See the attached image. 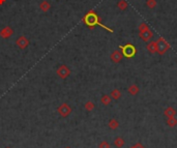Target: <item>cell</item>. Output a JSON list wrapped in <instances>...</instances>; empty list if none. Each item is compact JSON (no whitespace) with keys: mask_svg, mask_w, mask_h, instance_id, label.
I'll list each match as a JSON object with an SVG mask.
<instances>
[{"mask_svg":"<svg viewBox=\"0 0 177 148\" xmlns=\"http://www.w3.org/2000/svg\"><path fill=\"white\" fill-rule=\"evenodd\" d=\"M83 21L85 22V24L87 25L88 27H90V28H93V27L95 26V25H98V26L103 27L104 29L108 30L109 32H111V33H113V30L112 28H109V27L105 26V25H103L100 23V17L97 16V14L94 11H89L86 14V16L84 17V19H83Z\"/></svg>","mask_w":177,"mask_h":148,"instance_id":"cell-1","label":"cell"},{"mask_svg":"<svg viewBox=\"0 0 177 148\" xmlns=\"http://www.w3.org/2000/svg\"><path fill=\"white\" fill-rule=\"evenodd\" d=\"M155 42H156V53H158L160 55L166 54L171 48L170 44L163 36L158 37V41H155Z\"/></svg>","mask_w":177,"mask_h":148,"instance_id":"cell-2","label":"cell"},{"mask_svg":"<svg viewBox=\"0 0 177 148\" xmlns=\"http://www.w3.org/2000/svg\"><path fill=\"white\" fill-rule=\"evenodd\" d=\"M119 49L122 52L123 56L126 57V58H131V57H134L136 53H137V50H136L135 46L131 44H126L124 46H119Z\"/></svg>","mask_w":177,"mask_h":148,"instance_id":"cell-3","label":"cell"},{"mask_svg":"<svg viewBox=\"0 0 177 148\" xmlns=\"http://www.w3.org/2000/svg\"><path fill=\"white\" fill-rule=\"evenodd\" d=\"M56 74H57V76L60 78V79L64 80V79H66V78H69L70 76V67L66 66L65 64H62L57 69Z\"/></svg>","mask_w":177,"mask_h":148,"instance_id":"cell-4","label":"cell"},{"mask_svg":"<svg viewBox=\"0 0 177 148\" xmlns=\"http://www.w3.org/2000/svg\"><path fill=\"white\" fill-rule=\"evenodd\" d=\"M57 112L61 117H67V116H70V113H72V108H70L69 104L63 103V104H61L57 108Z\"/></svg>","mask_w":177,"mask_h":148,"instance_id":"cell-5","label":"cell"},{"mask_svg":"<svg viewBox=\"0 0 177 148\" xmlns=\"http://www.w3.org/2000/svg\"><path fill=\"white\" fill-rule=\"evenodd\" d=\"M122 58H123V54H122V52L119 51V50H115V51H113L110 55L111 61L114 62V63H119L121 60H122Z\"/></svg>","mask_w":177,"mask_h":148,"instance_id":"cell-6","label":"cell"},{"mask_svg":"<svg viewBox=\"0 0 177 148\" xmlns=\"http://www.w3.org/2000/svg\"><path fill=\"white\" fill-rule=\"evenodd\" d=\"M29 44H30L29 39H27V37L23 36V35L20 36V37H18V39L16 41V45H17V46L19 47L21 50L26 49V48L29 46Z\"/></svg>","mask_w":177,"mask_h":148,"instance_id":"cell-7","label":"cell"},{"mask_svg":"<svg viewBox=\"0 0 177 148\" xmlns=\"http://www.w3.org/2000/svg\"><path fill=\"white\" fill-rule=\"evenodd\" d=\"M12 34H14V30H12V27H9V26H5L4 28H2L0 30V36H1L2 39H9V37H11Z\"/></svg>","mask_w":177,"mask_h":148,"instance_id":"cell-8","label":"cell"},{"mask_svg":"<svg viewBox=\"0 0 177 148\" xmlns=\"http://www.w3.org/2000/svg\"><path fill=\"white\" fill-rule=\"evenodd\" d=\"M139 36H140V39H142L143 42H148L153 37V32L149 29V30H147V31L143 32V33H139Z\"/></svg>","mask_w":177,"mask_h":148,"instance_id":"cell-9","label":"cell"},{"mask_svg":"<svg viewBox=\"0 0 177 148\" xmlns=\"http://www.w3.org/2000/svg\"><path fill=\"white\" fill-rule=\"evenodd\" d=\"M176 115V110L173 107H168L164 111V116H166L167 118H170V117H175Z\"/></svg>","mask_w":177,"mask_h":148,"instance_id":"cell-10","label":"cell"},{"mask_svg":"<svg viewBox=\"0 0 177 148\" xmlns=\"http://www.w3.org/2000/svg\"><path fill=\"white\" fill-rule=\"evenodd\" d=\"M50 8H51V4L49 3V2L47 1V0H44V1H42L39 3V9L42 11L43 12H47L50 11Z\"/></svg>","mask_w":177,"mask_h":148,"instance_id":"cell-11","label":"cell"},{"mask_svg":"<svg viewBox=\"0 0 177 148\" xmlns=\"http://www.w3.org/2000/svg\"><path fill=\"white\" fill-rule=\"evenodd\" d=\"M128 91L131 95H137L139 93V91H140V88L138 87V85L131 84V86L128 88Z\"/></svg>","mask_w":177,"mask_h":148,"instance_id":"cell-12","label":"cell"},{"mask_svg":"<svg viewBox=\"0 0 177 148\" xmlns=\"http://www.w3.org/2000/svg\"><path fill=\"white\" fill-rule=\"evenodd\" d=\"M112 102V97L109 94H104L102 97H100V103L104 105V106H109Z\"/></svg>","mask_w":177,"mask_h":148,"instance_id":"cell-13","label":"cell"},{"mask_svg":"<svg viewBox=\"0 0 177 148\" xmlns=\"http://www.w3.org/2000/svg\"><path fill=\"white\" fill-rule=\"evenodd\" d=\"M146 49L148 50V52L150 54H154L156 53V42H150L147 44L146 46Z\"/></svg>","mask_w":177,"mask_h":148,"instance_id":"cell-14","label":"cell"},{"mask_svg":"<svg viewBox=\"0 0 177 148\" xmlns=\"http://www.w3.org/2000/svg\"><path fill=\"white\" fill-rule=\"evenodd\" d=\"M124 144H125L124 139H123V138H121V137H117L114 140V146L116 148H122L123 146H124Z\"/></svg>","mask_w":177,"mask_h":148,"instance_id":"cell-15","label":"cell"},{"mask_svg":"<svg viewBox=\"0 0 177 148\" xmlns=\"http://www.w3.org/2000/svg\"><path fill=\"white\" fill-rule=\"evenodd\" d=\"M110 96L112 97L113 99H119L121 97V91L119 89H113L110 93Z\"/></svg>","mask_w":177,"mask_h":148,"instance_id":"cell-16","label":"cell"},{"mask_svg":"<svg viewBox=\"0 0 177 148\" xmlns=\"http://www.w3.org/2000/svg\"><path fill=\"white\" fill-rule=\"evenodd\" d=\"M108 125L111 130H117L118 127H119V122H118V120H116V119H111L110 121H109Z\"/></svg>","mask_w":177,"mask_h":148,"instance_id":"cell-17","label":"cell"},{"mask_svg":"<svg viewBox=\"0 0 177 148\" xmlns=\"http://www.w3.org/2000/svg\"><path fill=\"white\" fill-rule=\"evenodd\" d=\"M117 7L120 9V11H125L128 7V3L125 1V0H119L117 3Z\"/></svg>","mask_w":177,"mask_h":148,"instance_id":"cell-18","label":"cell"},{"mask_svg":"<svg viewBox=\"0 0 177 148\" xmlns=\"http://www.w3.org/2000/svg\"><path fill=\"white\" fill-rule=\"evenodd\" d=\"M84 108H85L86 111H92V110L95 108V105H94V103L91 102V101H87L85 103Z\"/></svg>","mask_w":177,"mask_h":148,"instance_id":"cell-19","label":"cell"},{"mask_svg":"<svg viewBox=\"0 0 177 148\" xmlns=\"http://www.w3.org/2000/svg\"><path fill=\"white\" fill-rule=\"evenodd\" d=\"M150 28H149V26L146 23H141L140 25H139L138 27V30H139V33H143V32L147 31V30H149Z\"/></svg>","mask_w":177,"mask_h":148,"instance_id":"cell-20","label":"cell"},{"mask_svg":"<svg viewBox=\"0 0 177 148\" xmlns=\"http://www.w3.org/2000/svg\"><path fill=\"white\" fill-rule=\"evenodd\" d=\"M156 5H158L156 0H147V1H146V6H147L148 8H150V9L155 8Z\"/></svg>","mask_w":177,"mask_h":148,"instance_id":"cell-21","label":"cell"},{"mask_svg":"<svg viewBox=\"0 0 177 148\" xmlns=\"http://www.w3.org/2000/svg\"><path fill=\"white\" fill-rule=\"evenodd\" d=\"M167 124L169 125L170 127H174L177 125V119L175 117H170V118L167 119Z\"/></svg>","mask_w":177,"mask_h":148,"instance_id":"cell-22","label":"cell"},{"mask_svg":"<svg viewBox=\"0 0 177 148\" xmlns=\"http://www.w3.org/2000/svg\"><path fill=\"white\" fill-rule=\"evenodd\" d=\"M110 144H109V142L107 141H102L98 144V148H110Z\"/></svg>","mask_w":177,"mask_h":148,"instance_id":"cell-23","label":"cell"},{"mask_svg":"<svg viewBox=\"0 0 177 148\" xmlns=\"http://www.w3.org/2000/svg\"><path fill=\"white\" fill-rule=\"evenodd\" d=\"M130 148H145V146H143V144L142 143H140V142H138V143H136L135 145H133Z\"/></svg>","mask_w":177,"mask_h":148,"instance_id":"cell-24","label":"cell"},{"mask_svg":"<svg viewBox=\"0 0 177 148\" xmlns=\"http://www.w3.org/2000/svg\"><path fill=\"white\" fill-rule=\"evenodd\" d=\"M5 1H6V0H0V5H2V4H3Z\"/></svg>","mask_w":177,"mask_h":148,"instance_id":"cell-25","label":"cell"},{"mask_svg":"<svg viewBox=\"0 0 177 148\" xmlns=\"http://www.w3.org/2000/svg\"><path fill=\"white\" fill-rule=\"evenodd\" d=\"M65 148H72V147H70V146H66V147H65Z\"/></svg>","mask_w":177,"mask_h":148,"instance_id":"cell-26","label":"cell"},{"mask_svg":"<svg viewBox=\"0 0 177 148\" xmlns=\"http://www.w3.org/2000/svg\"><path fill=\"white\" fill-rule=\"evenodd\" d=\"M6 148H9V147H6Z\"/></svg>","mask_w":177,"mask_h":148,"instance_id":"cell-27","label":"cell"}]
</instances>
